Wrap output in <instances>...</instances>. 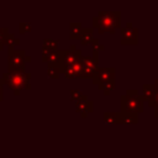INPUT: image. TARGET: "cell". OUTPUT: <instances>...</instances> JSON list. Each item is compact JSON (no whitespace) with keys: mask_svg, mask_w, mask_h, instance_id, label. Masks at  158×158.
Masks as SVG:
<instances>
[{"mask_svg":"<svg viewBox=\"0 0 158 158\" xmlns=\"http://www.w3.org/2000/svg\"><path fill=\"white\" fill-rule=\"evenodd\" d=\"M121 26V12L120 11H100L93 17V27L99 33L110 32L114 33Z\"/></svg>","mask_w":158,"mask_h":158,"instance_id":"6da1fadb","label":"cell"},{"mask_svg":"<svg viewBox=\"0 0 158 158\" xmlns=\"http://www.w3.org/2000/svg\"><path fill=\"white\" fill-rule=\"evenodd\" d=\"M31 73L20 72V70H9L2 74V81L6 84L15 95H19L21 90H30L31 84Z\"/></svg>","mask_w":158,"mask_h":158,"instance_id":"7a4b0ae2","label":"cell"},{"mask_svg":"<svg viewBox=\"0 0 158 158\" xmlns=\"http://www.w3.org/2000/svg\"><path fill=\"white\" fill-rule=\"evenodd\" d=\"M115 73L116 69L114 67H99L91 78L93 84L98 85V88L102 90L105 95H109L115 88Z\"/></svg>","mask_w":158,"mask_h":158,"instance_id":"3957f363","label":"cell"},{"mask_svg":"<svg viewBox=\"0 0 158 158\" xmlns=\"http://www.w3.org/2000/svg\"><path fill=\"white\" fill-rule=\"evenodd\" d=\"M143 98L142 95L138 94L137 90L135 89H128L123 95L120 98V107L121 112H133V114H139L143 111Z\"/></svg>","mask_w":158,"mask_h":158,"instance_id":"277c9868","label":"cell"},{"mask_svg":"<svg viewBox=\"0 0 158 158\" xmlns=\"http://www.w3.org/2000/svg\"><path fill=\"white\" fill-rule=\"evenodd\" d=\"M25 56L26 52L23 49H9V70L26 72Z\"/></svg>","mask_w":158,"mask_h":158,"instance_id":"5b68a950","label":"cell"},{"mask_svg":"<svg viewBox=\"0 0 158 158\" xmlns=\"http://www.w3.org/2000/svg\"><path fill=\"white\" fill-rule=\"evenodd\" d=\"M121 44H137L138 43V30L127 22L123 28H121Z\"/></svg>","mask_w":158,"mask_h":158,"instance_id":"8992f818","label":"cell"},{"mask_svg":"<svg viewBox=\"0 0 158 158\" xmlns=\"http://www.w3.org/2000/svg\"><path fill=\"white\" fill-rule=\"evenodd\" d=\"M81 65H83L84 78H93L94 73L99 68V62L95 60L91 56H83V58H81Z\"/></svg>","mask_w":158,"mask_h":158,"instance_id":"52a82bcc","label":"cell"},{"mask_svg":"<svg viewBox=\"0 0 158 158\" xmlns=\"http://www.w3.org/2000/svg\"><path fill=\"white\" fill-rule=\"evenodd\" d=\"M81 58H83L81 51H80V49H77V46H75V44H70V49L64 51L63 67L74 64V63H77V62H80Z\"/></svg>","mask_w":158,"mask_h":158,"instance_id":"ba28073f","label":"cell"},{"mask_svg":"<svg viewBox=\"0 0 158 158\" xmlns=\"http://www.w3.org/2000/svg\"><path fill=\"white\" fill-rule=\"evenodd\" d=\"M75 110L81 115V117H86L89 112L94 111V102L91 100H89L86 95H84L79 101H77Z\"/></svg>","mask_w":158,"mask_h":158,"instance_id":"9c48e42d","label":"cell"},{"mask_svg":"<svg viewBox=\"0 0 158 158\" xmlns=\"http://www.w3.org/2000/svg\"><path fill=\"white\" fill-rule=\"evenodd\" d=\"M63 73H64L65 78H69V79H72V78H84L81 60L80 62H77L74 64L63 67Z\"/></svg>","mask_w":158,"mask_h":158,"instance_id":"30bf717a","label":"cell"},{"mask_svg":"<svg viewBox=\"0 0 158 158\" xmlns=\"http://www.w3.org/2000/svg\"><path fill=\"white\" fill-rule=\"evenodd\" d=\"M79 40H80V43L83 46L89 44L93 40V28L91 27H83L81 32L79 35Z\"/></svg>","mask_w":158,"mask_h":158,"instance_id":"8fae6325","label":"cell"},{"mask_svg":"<svg viewBox=\"0 0 158 158\" xmlns=\"http://www.w3.org/2000/svg\"><path fill=\"white\" fill-rule=\"evenodd\" d=\"M138 115L133 112H121L120 111V123H137Z\"/></svg>","mask_w":158,"mask_h":158,"instance_id":"7c38bea8","label":"cell"},{"mask_svg":"<svg viewBox=\"0 0 158 158\" xmlns=\"http://www.w3.org/2000/svg\"><path fill=\"white\" fill-rule=\"evenodd\" d=\"M154 93H156V90H154L153 84H143V86H142V98H143L144 101H151L154 96Z\"/></svg>","mask_w":158,"mask_h":158,"instance_id":"4fadbf2b","label":"cell"},{"mask_svg":"<svg viewBox=\"0 0 158 158\" xmlns=\"http://www.w3.org/2000/svg\"><path fill=\"white\" fill-rule=\"evenodd\" d=\"M104 121L107 123H120V111H106L104 112Z\"/></svg>","mask_w":158,"mask_h":158,"instance_id":"5bb4252c","label":"cell"},{"mask_svg":"<svg viewBox=\"0 0 158 158\" xmlns=\"http://www.w3.org/2000/svg\"><path fill=\"white\" fill-rule=\"evenodd\" d=\"M81 28L83 27H81L80 22H70V25H69V36H70V38H73V40L79 38Z\"/></svg>","mask_w":158,"mask_h":158,"instance_id":"9a60e30c","label":"cell"},{"mask_svg":"<svg viewBox=\"0 0 158 158\" xmlns=\"http://www.w3.org/2000/svg\"><path fill=\"white\" fill-rule=\"evenodd\" d=\"M60 73H63V67L62 65H59V64H48V67H47V74L51 78L56 79V78H58V75Z\"/></svg>","mask_w":158,"mask_h":158,"instance_id":"2e32d148","label":"cell"},{"mask_svg":"<svg viewBox=\"0 0 158 158\" xmlns=\"http://www.w3.org/2000/svg\"><path fill=\"white\" fill-rule=\"evenodd\" d=\"M4 44H5V46H7V47H9V49H12V48H15V46H17V44H19V40L16 38V36H15L14 33L7 32V33L5 35Z\"/></svg>","mask_w":158,"mask_h":158,"instance_id":"e0dca14e","label":"cell"},{"mask_svg":"<svg viewBox=\"0 0 158 158\" xmlns=\"http://www.w3.org/2000/svg\"><path fill=\"white\" fill-rule=\"evenodd\" d=\"M42 48L46 49H51V51H57L58 49V42L56 40H51V38H44L43 40V44Z\"/></svg>","mask_w":158,"mask_h":158,"instance_id":"ac0fdd59","label":"cell"},{"mask_svg":"<svg viewBox=\"0 0 158 158\" xmlns=\"http://www.w3.org/2000/svg\"><path fill=\"white\" fill-rule=\"evenodd\" d=\"M31 27H32V23L31 22H20L19 23V31L20 33H26V32H30L31 31Z\"/></svg>","mask_w":158,"mask_h":158,"instance_id":"d6986e66","label":"cell"},{"mask_svg":"<svg viewBox=\"0 0 158 158\" xmlns=\"http://www.w3.org/2000/svg\"><path fill=\"white\" fill-rule=\"evenodd\" d=\"M85 94H83L80 90H75V89H73V90H70V99L72 100H75V101H79L83 96H84Z\"/></svg>","mask_w":158,"mask_h":158,"instance_id":"ffe728a7","label":"cell"},{"mask_svg":"<svg viewBox=\"0 0 158 158\" xmlns=\"http://www.w3.org/2000/svg\"><path fill=\"white\" fill-rule=\"evenodd\" d=\"M91 46H93V49H95V51H104L105 49V46L104 44H101V43H99V41H98V38H94L93 37V40H91Z\"/></svg>","mask_w":158,"mask_h":158,"instance_id":"44dd1931","label":"cell"},{"mask_svg":"<svg viewBox=\"0 0 158 158\" xmlns=\"http://www.w3.org/2000/svg\"><path fill=\"white\" fill-rule=\"evenodd\" d=\"M9 32V28H0V51L4 48V41H5V35Z\"/></svg>","mask_w":158,"mask_h":158,"instance_id":"7402d4cb","label":"cell"},{"mask_svg":"<svg viewBox=\"0 0 158 158\" xmlns=\"http://www.w3.org/2000/svg\"><path fill=\"white\" fill-rule=\"evenodd\" d=\"M148 106H149V107H153V109H154L156 106H158V91H156L153 99H152L151 101H148Z\"/></svg>","mask_w":158,"mask_h":158,"instance_id":"603a6c76","label":"cell"},{"mask_svg":"<svg viewBox=\"0 0 158 158\" xmlns=\"http://www.w3.org/2000/svg\"><path fill=\"white\" fill-rule=\"evenodd\" d=\"M2 85H4V81H2V78L0 79V101L2 100L4 98V94H2Z\"/></svg>","mask_w":158,"mask_h":158,"instance_id":"cb8c5ba5","label":"cell"},{"mask_svg":"<svg viewBox=\"0 0 158 158\" xmlns=\"http://www.w3.org/2000/svg\"><path fill=\"white\" fill-rule=\"evenodd\" d=\"M153 86H154V90L158 91V78L154 79V81H153Z\"/></svg>","mask_w":158,"mask_h":158,"instance_id":"d4e9b609","label":"cell"},{"mask_svg":"<svg viewBox=\"0 0 158 158\" xmlns=\"http://www.w3.org/2000/svg\"><path fill=\"white\" fill-rule=\"evenodd\" d=\"M28 62H31V57L30 56H25V63H28Z\"/></svg>","mask_w":158,"mask_h":158,"instance_id":"484cf974","label":"cell"},{"mask_svg":"<svg viewBox=\"0 0 158 158\" xmlns=\"http://www.w3.org/2000/svg\"><path fill=\"white\" fill-rule=\"evenodd\" d=\"M154 117H156V118H158V106H156V107H154Z\"/></svg>","mask_w":158,"mask_h":158,"instance_id":"4316f807","label":"cell"}]
</instances>
